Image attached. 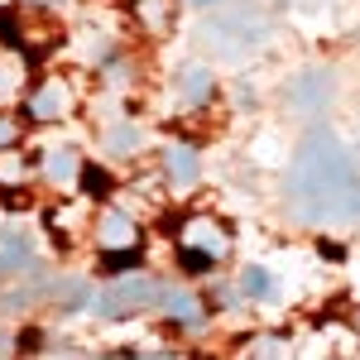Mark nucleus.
<instances>
[{
	"mask_svg": "<svg viewBox=\"0 0 360 360\" xmlns=\"http://www.w3.org/2000/svg\"><path fill=\"white\" fill-rule=\"evenodd\" d=\"M356 197V159L332 130H312L288 164V212L307 226H327L351 217Z\"/></svg>",
	"mask_w": 360,
	"mask_h": 360,
	"instance_id": "1",
	"label": "nucleus"
},
{
	"mask_svg": "<svg viewBox=\"0 0 360 360\" xmlns=\"http://www.w3.org/2000/svg\"><path fill=\"white\" fill-rule=\"evenodd\" d=\"M264 39H269V15H264L259 5H250V0H240V5H217V10L197 25L202 53L226 58V63L255 53Z\"/></svg>",
	"mask_w": 360,
	"mask_h": 360,
	"instance_id": "2",
	"label": "nucleus"
},
{
	"mask_svg": "<svg viewBox=\"0 0 360 360\" xmlns=\"http://www.w3.org/2000/svg\"><path fill=\"white\" fill-rule=\"evenodd\" d=\"M159 298H164V283H159V278L125 274V278H115L106 293H96L91 307H96L106 322H120V317H135V312H144V307H154Z\"/></svg>",
	"mask_w": 360,
	"mask_h": 360,
	"instance_id": "3",
	"label": "nucleus"
},
{
	"mask_svg": "<svg viewBox=\"0 0 360 360\" xmlns=\"http://www.w3.org/2000/svg\"><path fill=\"white\" fill-rule=\"evenodd\" d=\"M336 96V77L332 68H307L288 82V111L293 115H322Z\"/></svg>",
	"mask_w": 360,
	"mask_h": 360,
	"instance_id": "4",
	"label": "nucleus"
},
{
	"mask_svg": "<svg viewBox=\"0 0 360 360\" xmlns=\"http://www.w3.org/2000/svg\"><path fill=\"white\" fill-rule=\"evenodd\" d=\"M226 245H231L226 231L217 221H207V217L188 221V231H183V250H193V255H202V259H221Z\"/></svg>",
	"mask_w": 360,
	"mask_h": 360,
	"instance_id": "5",
	"label": "nucleus"
},
{
	"mask_svg": "<svg viewBox=\"0 0 360 360\" xmlns=\"http://www.w3.org/2000/svg\"><path fill=\"white\" fill-rule=\"evenodd\" d=\"M96 245L106 250V255H115V250H135L139 245L135 221L120 217V212H106V217H101V231H96Z\"/></svg>",
	"mask_w": 360,
	"mask_h": 360,
	"instance_id": "6",
	"label": "nucleus"
},
{
	"mask_svg": "<svg viewBox=\"0 0 360 360\" xmlns=\"http://www.w3.org/2000/svg\"><path fill=\"white\" fill-rule=\"evenodd\" d=\"M49 298L58 303V312H82V307H91V283H86L82 274L53 278V283H49Z\"/></svg>",
	"mask_w": 360,
	"mask_h": 360,
	"instance_id": "7",
	"label": "nucleus"
},
{
	"mask_svg": "<svg viewBox=\"0 0 360 360\" xmlns=\"http://www.w3.org/2000/svg\"><path fill=\"white\" fill-rule=\"evenodd\" d=\"M68 111H72V91L63 82L39 86V96L29 101V115H34V120H58V115H68Z\"/></svg>",
	"mask_w": 360,
	"mask_h": 360,
	"instance_id": "8",
	"label": "nucleus"
},
{
	"mask_svg": "<svg viewBox=\"0 0 360 360\" xmlns=\"http://www.w3.org/2000/svg\"><path fill=\"white\" fill-rule=\"evenodd\" d=\"M164 168H168V178L183 183V188L197 183V154H193V149H183V144H173V149L164 154Z\"/></svg>",
	"mask_w": 360,
	"mask_h": 360,
	"instance_id": "9",
	"label": "nucleus"
},
{
	"mask_svg": "<svg viewBox=\"0 0 360 360\" xmlns=\"http://www.w3.org/2000/svg\"><path fill=\"white\" fill-rule=\"evenodd\" d=\"M178 91H183L188 106H202V101L212 96V72H207V68H188L183 82H178Z\"/></svg>",
	"mask_w": 360,
	"mask_h": 360,
	"instance_id": "10",
	"label": "nucleus"
},
{
	"mask_svg": "<svg viewBox=\"0 0 360 360\" xmlns=\"http://www.w3.org/2000/svg\"><path fill=\"white\" fill-rule=\"evenodd\" d=\"M159 303H164L168 317H178V322H188V327H197V322H202V312H197V298H193V293H173V288H168Z\"/></svg>",
	"mask_w": 360,
	"mask_h": 360,
	"instance_id": "11",
	"label": "nucleus"
},
{
	"mask_svg": "<svg viewBox=\"0 0 360 360\" xmlns=\"http://www.w3.org/2000/svg\"><path fill=\"white\" fill-rule=\"evenodd\" d=\"M44 173H49L53 183H72V178H77V154H72V149H49Z\"/></svg>",
	"mask_w": 360,
	"mask_h": 360,
	"instance_id": "12",
	"label": "nucleus"
},
{
	"mask_svg": "<svg viewBox=\"0 0 360 360\" xmlns=\"http://www.w3.org/2000/svg\"><path fill=\"white\" fill-rule=\"evenodd\" d=\"M240 293H245V298H269V293H274V278H269V269L250 264L245 274H240Z\"/></svg>",
	"mask_w": 360,
	"mask_h": 360,
	"instance_id": "13",
	"label": "nucleus"
},
{
	"mask_svg": "<svg viewBox=\"0 0 360 360\" xmlns=\"http://www.w3.org/2000/svg\"><path fill=\"white\" fill-rule=\"evenodd\" d=\"M106 144H111L115 154H130V149H139V130L135 125H115L111 135H106Z\"/></svg>",
	"mask_w": 360,
	"mask_h": 360,
	"instance_id": "14",
	"label": "nucleus"
},
{
	"mask_svg": "<svg viewBox=\"0 0 360 360\" xmlns=\"http://www.w3.org/2000/svg\"><path fill=\"white\" fill-rule=\"evenodd\" d=\"M29 264V255H15V250L0 245V283H10V278H20V269Z\"/></svg>",
	"mask_w": 360,
	"mask_h": 360,
	"instance_id": "15",
	"label": "nucleus"
},
{
	"mask_svg": "<svg viewBox=\"0 0 360 360\" xmlns=\"http://www.w3.org/2000/svg\"><path fill=\"white\" fill-rule=\"evenodd\" d=\"M139 15H144V25L159 29L168 20V5H164V0H139Z\"/></svg>",
	"mask_w": 360,
	"mask_h": 360,
	"instance_id": "16",
	"label": "nucleus"
},
{
	"mask_svg": "<svg viewBox=\"0 0 360 360\" xmlns=\"http://www.w3.org/2000/svg\"><path fill=\"white\" fill-rule=\"evenodd\" d=\"M82 183H86V193H96V197H106V188H111V178H106L101 168H86Z\"/></svg>",
	"mask_w": 360,
	"mask_h": 360,
	"instance_id": "17",
	"label": "nucleus"
},
{
	"mask_svg": "<svg viewBox=\"0 0 360 360\" xmlns=\"http://www.w3.org/2000/svg\"><path fill=\"white\" fill-rule=\"evenodd\" d=\"M0 178H25V159H15V154H0Z\"/></svg>",
	"mask_w": 360,
	"mask_h": 360,
	"instance_id": "18",
	"label": "nucleus"
},
{
	"mask_svg": "<svg viewBox=\"0 0 360 360\" xmlns=\"http://www.w3.org/2000/svg\"><path fill=\"white\" fill-rule=\"evenodd\" d=\"M183 264H188V274H207V269H212V259H202L193 250H183Z\"/></svg>",
	"mask_w": 360,
	"mask_h": 360,
	"instance_id": "19",
	"label": "nucleus"
},
{
	"mask_svg": "<svg viewBox=\"0 0 360 360\" xmlns=\"http://www.w3.org/2000/svg\"><path fill=\"white\" fill-rule=\"evenodd\" d=\"M135 360H178L173 351H154V356H135Z\"/></svg>",
	"mask_w": 360,
	"mask_h": 360,
	"instance_id": "20",
	"label": "nucleus"
},
{
	"mask_svg": "<svg viewBox=\"0 0 360 360\" xmlns=\"http://www.w3.org/2000/svg\"><path fill=\"white\" fill-rule=\"evenodd\" d=\"M197 10H217V5H221V0H193Z\"/></svg>",
	"mask_w": 360,
	"mask_h": 360,
	"instance_id": "21",
	"label": "nucleus"
},
{
	"mask_svg": "<svg viewBox=\"0 0 360 360\" xmlns=\"http://www.w3.org/2000/svg\"><path fill=\"white\" fill-rule=\"evenodd\" d=\"M44 5H53V0H44Z\"/></svg>",
	"mask_w": 360,
	"mask_h": 360,
	"instance_id": "22",
	"label": "nucleus"
}]
</instances>
